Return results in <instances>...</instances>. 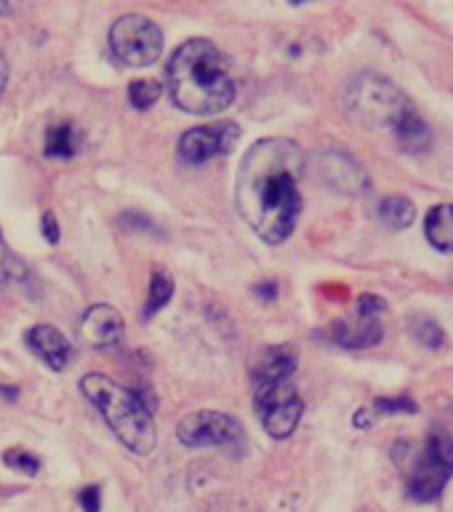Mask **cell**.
<instances>
[{"label":"cell","mask_w":453,"mask_h":512,"mask_svg":"<svg viewBox=\"0 0 453 512\" xmlns=\"http://www.w3.org/2000/svg\"><path fill=\"white\" fill-rule=\"evenodd\" d=\"M296 371V352L288 344H278V347H267L259 355L254 366V379L256 387L259 384H272V382H288L291 374Z\"/></svg>","instance_id":"obj_14"},{"label":"cell","mask_w":453,"mask_h":512,"mask_svg":"<svg viewBox=\"0 0 453 512\" xmlns=\"http://www.w3.org/2000/svg\"><path fill=\"white\" fill-rule=\"evenodd\" d=\"M160 94H163V88H160L158 80L152 78L134 80V83L128 86V102L134 104L136 110H150L152 104L160 99Z\"/></svg>","instance_id":"obj_19"},{"label":"cell","mask_w":453,"mask_h":512,"mask_svg":"<svg viewBox=\"0 0 453 512\" xmlns=\"http://www.w3.org/2000/svg\"><path fill=\"white\" fill-rule=\"evenodd\" d=\"M344 107L360 126L376 131H398L400 123L414 115V104L392 80L376 72H360L344 91Z\"/></svg>","instance_id":"obj_4"},{"label":"cell","mask_w":453,"mask_h":512,"mask_svg":"<svg viewBox=\"0 0 453 512\" xmlns=\"http://www.w3.org/2000/svg\"><path fill=\"white\" fill-rule=\"evenodd\" d=\"M230 59L206 38L187 40L168 62V91L179 110L216 115L235 102Z\"/></svg>","instance_id":"obj_2"},{"label":"cell","mask_w":453,"mask_h":512,"mask_svg":"<svg viewBox=\"0 0 453 512\" xmlns=\"http://www.w3.org/2000/svg\"><path fill=\"white\" fill-rule=\"evenodd\" d=\"M256 411L272 438H288L304 414V400L291 382H272L256 387Z\"/></svg>","instance_id":"obj_7"},{"label":"cell","mask_w":453,"mask_h":512,"mask_svg":"<svg viewBox=\"0 0 453 512\" xmlns=\"http://www.w3.org/2000/svg\"><path fill=\"white\" fill-rule=\"evenodd\" d=\"M11 11H14V6H11V3H0V16H8Z\"/></svg>","instance_id":"obj_28"},{"label":"cell","mask_w":453,"mask_h":512,"mask_svg":"<svg viewBox=\"0 0 453 512\" xmlns=\"http://www.w3.org/2000/svg\"><path fill=\"white\" fill-rule=\"evenodd\" d=\"M80 390L96 411L104 416V422L110 424L115 438L139 456H147L158 446V430H155V419H152L150 408L144 406L142 400L136 398L123 384L112 382L110 376L104 374H88L80 379Z\"/></svg>","instance_id":"obj_3"},{"label":"cell","mask_w":453,"mask_h":512,"mask_svg":"<svg viewBox=\"0 0 453 512\" xmlns=\"http://www.w3.org/2000/svg\"><path fill=\"white\" fill-rule=\"evenodd\" d=\"M384 302L379 296L363 294L355 307V318L352 320H336L331 334L342 347H374L382 342L384 323H382Z\"/></svg>","instance_id":"obj_10"},{"label":"cell","mask_w":453,"mask_h":512,"mask_svg":"<svg viewBox=\"0 0 453 512\" xmlns=\"http://www.w3.org/2000/svg\"><path fill=\"white\" fill-rule=\"evenodd\" d=\"M40 230H43V238H46L51 246L59 243V224H56V216L51 214V211H46L43 219H40Z\"/></svg>","instance_id":"obj_25"},{"label":"cell","mask_w":453,"mask_h":512,"mask_svg":"<svg viewBox=\"0 0 453 512\" xmlns=\"http://www.w3.org/2000/svg\"><path fill=\"white\" fill-rule=\"evenodd\" d=\"M24 342H27V347H30L48 368H54V371H64L72 358V347L70 342L64 339L62 331L54 326H46V323L32 326L30 331L24 334Z\"/></svg>","instance_id":"obj_13"},{"label":"cell","mask_w":453,"mask_h":512,"mask_svg":"<svg viewBox=\"0 0 453 512\" xmlns=\"http://www.w3.org/2000/svg\"><path fill=\"white\" fill-rule=\"evenodd\" d=\"M256 294L264 296V299H267V302H270L272 296H275V283H264V286L256 288Z\"/></svg>","instance_id":"obj_27"},{"label":"cell","mask_w":453,"mask_h":512,"mask_svg":"<svg viewBox=\"0 0 453 512\" xmlns=\"http://www.w3.org/2000/svg\"><path fill=\"white\" fill-rule=\"evenodd\" d=\"M408 328H411L414 339H419V342L432 347V350H438V347H443V342H446V336H443L440 326L430 318H411Z\"/></svg>","instance_id":"obj_20"},{"label":"cell","mask_w":453,"mask_h":512,"mask_svg":"<svg viewBox=\"0 0 453 512\" xmlns=\"http://www.w3.org/2000/svg\"><path fill=\"white\" fill-rule=\"evenodd\" d=\"M424 238L430 240V246L443 254H453V206L440 203L430 208V214L424 216Z\"/></svg>","instance_id":"obj_15"},{"label":"cell","mask_w":453,"mask_h":512,"mask_svg":"<svg viewBox=\"0 0 453 512\" xmlns=\"http://www.w3.org/2000/svg\"><path fill=\"white\" fill-rule=\"evenodd\" d=\"M110 51L126 67H150L163 54V32L142 14L120 16L110 27Z\"/></svg>","instance_id":"obj_6"},{"label":"cell","mask_w":453,"mask_h":512,"mask_svg":"<svg viewBox=\"0 0 453 512\" xmlns=\"http://www.w3.org/2000/svg\"><path fill=\"white\" fill-rule=\"evenodd\" d=\"M80 507H83V512H99V507H102V491H99V486H88L80 491Z\"/></svg>","instance_id":"obj_24"},{"label":"cell","mask_w":453,"mask_h":512,"mask_svg":"<svg viewBox=\"0 0 453 512\" xmlns=\"http://www.w3.org/2000/svg\"><path fill=\"white\" fill-rule=\"evenodd\" d=\"M171 296H174V280L168 278L166 272H152V280H150V302H147V310L144 315L150 318L155 312H160L171 302Z\"/></svg>","instance_id":"obj_18"},{"label":"cell","mask_w":453,"mask_h":512,"mask_svg":"<svg viewBox=\"0 0 453 512\" xmlns=\"http://www.w3.org/2000/svg\"><path fill=\"white\" fill-rule=\"evenodd\" d=\"M80 147V131L72 123H56L46 131L48 158H72Z\"/></svg>","instance_id":"obj_16"},{"label":"cell","mask_w":453,"mask_h":512,"mask_svg":"<svg viewBox=\"0 0 453 512\" xmlns=\"http://www.w3.org/2000/svg\"><path fill=\"white\" fill-rule=\"evenodd\" d=\"M320 176L331 184L334 190L344 192V195H360L371 187L368 182L366 168L360 166L358 160L350 158L347 152H326L320 155Z\"/></svg>","instance_id":"obj_11"},{"label":"cell","mask_w":453,"mask_h":512,"mask_svg":"<svg viewBox=\"0 0 453 512\" xmlns=\"http://www.w3.org/2000/svg\"><path fill=\"white\" fill-rule=\"evenodd\" d=\"M24 278H27V270L16 262V256L8 251L0 238V288H6L8 283H22Z\"/></svg>","instance_id":"obj_21"},{"label":"cell","mask_w":453,"mask_h":512,"mask_svg":"<svg viewBox=\"0 0 453 512\" xmlns=\"http://www.w3.org/2000/svg\"><path fill=\"white\" fill-rule=\"evenodd\" d=\"M379 219H382L384 227L390 230H406L411 227L416 219L414 203L403 195H392V198H384L379 203Z\"/></svg>","instance_id":"obj_17"},{"label":"cell","mask_w":453,"mask_h":512,"mask_svg":"<svg viewBox=\"0 0 453 512\" xmlns=\"http://www.w3.org/2000/svg\"><path fill=\"white\" fill-rule=\"evenodd\" d=\"M304 155L291 139L270 136L256 142L240 160L235 206L243 222L270 246L291 238L302 214Z\"/></svg>","instance_id":"obj_1"},{"label":"cell","mask_w":453,"mask_h":512,"mask_svg":"<svg viewBox=\"0 0 453 512\" xmlns=\"http://www.w3.org/2000/svg\"><path fill=\"white\" fill-rule=\"evenodd\" d=\"M240 139V126L232 120H219L184 131L179 139V152L187 163H206L219 155H230Z\"/></svg>","instance_id":"obj_9"},{"label":"cell","mask_w":453,"mask_h":512,"mask_svg":"<svg viewBox=\"0 0 453 512\" xmlns=\"http://www.w3.org/2000/svg\"><path fill=\"white\" fill-rule=\"evenodd\" d=\"M6 80H8V62H6V56L0 54V94H3V88H6Z\"/></svg>","instance_id":"obj_26"},{"label":"cell","mask_w":453,"mask_h":512,"mask_svg":"<svg viewBox=\"0 0 453 512\" xmlns=\"http://www.w3.org/2000/svg\"><path fill=\"white\" fill-rule=\"evenodd\" d=\"M123 315L110 304H94L88 307L83 320H80V336L86 339L91 347L104 350V347H115L123 339Z\"/></svg>","instance_id":"obj_12"},{"label":"cell","mask_w":453,"mask_h":512,"mask_svg":"<svg viewBox=\"0 0 453 512\" xmlns=\"http://www.w3.org/2000/svg\"><path fill=\"white\" fill-rule=\"evenodd\" d=\"M3 462H6L11 470L22 472V475H30V478H35L40 470V459L35 454H30L27 448H8L6 454H3Z\"/></svg>","instance_id":"obj_22"},{"label":"cell","mask_w":453,"mask_h":512,"mask_svg":"<svg viewBox=\"0 0 453 512\" xmlns=\"http://www.w3.org/2000/svg\"><path fill=\"white\" fill-rule=\"evenodd\" d=\"M376 416L379 414H416V403L408 398H379L371 408Z\"/></svg>","instance_id":"obj_23"},{"label":"cell","mask_w":453,"mask_h":512,"mask_svg":"<svg viewBox=\"0 0 453 512\" xmlns=\"http://www.w3.org/2000/svg\"><path fill=\"white\" fill-rule=\"evenodd\" d=\"M453 475V438L443 430L427 435L422 454L416 456L414 470L408 475V496L414 502H435Z\"/></svg>","instance_id":"obj_5"},{"label":"cell","mask_w":453,"mask_h":512,"mask_svg":"<svg viewBox=\"0 0 453 512\" xmlns=\"http://www.w3.org/2000/svg\"><path fill=\"white\" fill-rule=\"evenodd\" d=\"M176 435L190 448L232 446L243 435V427L238 419H232L230 414H222V411H195L179 422Z\"/></svg>","instance_id":"obj_8"}]
</instances>
